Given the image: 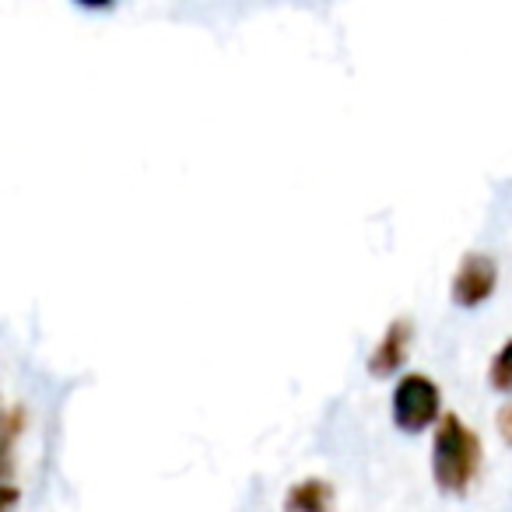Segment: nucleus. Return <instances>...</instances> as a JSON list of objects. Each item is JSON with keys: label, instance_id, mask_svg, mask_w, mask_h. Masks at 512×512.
<instances>
[{"label": "nucleus", "instance_id": "423d86ee", "mask_svg": "<svg viewBox=\"0 0 512 512\" xmlns=\"http://www.w3.org/2000/svg\"><path fill=\"white\" fill-rule=\"evenodd\" d=\"M488 383H491V390H498V393H512V341H505L502 348L495 351V358H491V365H488Z\"/></svg>", "mask_w": 512, "mask_h": 512}, {"label": "nucleus", "instance_id": "39448f33", "mask_svg": "<svg viewBox=\"0 0 512 512\" xmlns=\"http://www.w3.org/2000/svg\"><path fill=\"white\" fill-rule=\"evenodd\" d=\"M330 505H334V488L323 477H306L292 484L285 498V512H330Z\"/></svg>", "mask_w": 512, "mask_h": 512}, {"label": "nucleus", "instance_id": "6e6552de", "mask_svg": "<svg viewBox=\"0 0 512 512\" xmlns=\"http://www.w3.org/2000/svg\"><path fill=\"white\" fill-rule=\"evenodd\" d=\"M74 4H81V8H88V11H102V8H109L113 0H74Z\"/></svg>", "mask_w": 512, "mask_h": 512}, {"label": "nucleus", "instance_id": "f257e3e1", "mask_svg": "<svg viewBox=\"0 0 512 512\" xmlns=\"http://www.w3.org/2000/svg\"><path fill=\"white\" fill-rule=\"evenodd\" d=\"M481 460H484V446L474 428L460 414H442L432 439V477L439 484V491L463 495L474 484Z\"/></svg>", "mask_w": 512, "mask_h": 512}, {"label": "nucleus", "instance_id": "f03ea898", "mask_svg": "<svg viewBox=\"0 0 512 512\" xmlns=\"http://www.w3.org/2000/svg\"><path fill=\"white\" fill-rule=\"evenodd\" d=\"M442 421V393L435 379L411 372L393 386V425L407 435H418Z\"/></svg>", "mask_w": 512, "mask_h": 512}, {"label": "nucleus", "instance_id": "7ed1b4c3", "mask_svg": "<svg viewBox=\"0 0 512 512\" xmlns=\"http://www.w3.org/2000/svg\"><path fill=\"white\" fill-rule=\"evenodd\" d=\"M495 285H498L495 260L484 253H467L453 278V302L460 309H477L495 295Z\"/></svg>", "mask_w": 512, "mask_h": 512}, {"label": "nucleus", "instance_id": "0eeeda50", "mask_svg": "<svg viewBox=\"0 0 512 512\" xmlns=\"http://www.w3.org/2000/svg\"><path fill=\"white\" fill-rule=\"evenodd\" d=\"M495 428H498V435H502L505 446H512V404H505L502 411L495 414Z\"/></svg>", "mask_w": 512, "mask_h": 512}, {"label": "nucleus", "instance_id": "20e7f679", "mask_svg": "<svg viewBox=\"0 0 512 512\" xmlns=\"http://www.w3.org/2000/svg\"><path fill=\"white\" fill-rule=\"evenodd\" d=\"M411 323L407 320H393L390 327H386V334L379 337L376 351H372L369 358V372L376 379H390L393 372L400 369V365L407 362V351H411Z\"/></svg>", "mask_w": 512, "mask_h": 512}]
</instances>
